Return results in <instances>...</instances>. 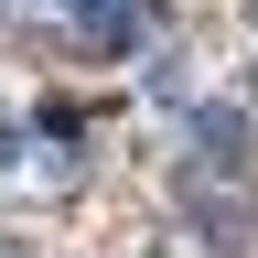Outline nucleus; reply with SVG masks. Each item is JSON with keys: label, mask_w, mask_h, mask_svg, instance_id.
Segmentation results:
<instances>
[{"label": "nucleus", "mask_w": 258, "mask_h": 258, "mask_svg": "<svg viewBox=\"0 0 258 258\" xmlns=\"http://www.w3.org/2000/svg\"><path fill=\"white\" fill-rule=\"evenodd\" d=\"M64 22H76L86 54H129V43L151 32V0H64Z\"/></svg>", "instance_id": "nucleus-1"}]
</instances>
